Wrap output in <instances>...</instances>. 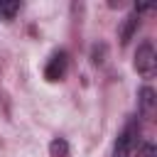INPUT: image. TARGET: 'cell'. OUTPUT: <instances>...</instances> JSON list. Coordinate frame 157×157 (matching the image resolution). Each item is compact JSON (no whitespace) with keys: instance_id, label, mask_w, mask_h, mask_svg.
<instances>
[{"instance_id":"7","label":"cell","mask_w":157,"mask_h":157,"mask_svg":"<svg viewBox=\"0 0 157 157\" xmlns=\"http://www.w3.org/2000/svg\"><path fill=\"white\" fill-rule=\"evenodd\" d=\"M49 152H52V157H69V145H66V140H64V137H54L52 145H49Z\"/></svg>"},{"instance_id":"2","label":"cell","mask_w":157,"mask_h":157,"mask_svg":"<svg viewBox=\"0 0 157 157\" xmlns=\"http://www.w3.org/2000/svg\"><path fill=\"white\" fill-rule=\"evenodd\" d=\"M135 145H137V128H135V123H130L118 135V140L113 145V157H132Z\"/></svg>"},{"instance_id":"5","label":"cell","mask_w":157,"mask_h":157,"mask_svg":"<svg viewBox=\"0 0 157 157\" xmlns=\"http://www.w3.org/2000/svg\"><path fill=\"white\" fill-rule=\"evenodd\" d=\"M20 10H22V2H17V0H0V20L2 22H12Z\"/></svg>"},{"instance_id":"1","label":"cell","mask_w":157,"mask_h":157,"mask_svg":"<svg viewBox=\"0 0 157 157\" xmlns=\"http://www.w3.org/2000/svg\"><path fill=\"white\" fill-rule=\"evenodd\" d=\"M155 69H157V54H155L152 44L145 42L135 52V71L142 74L145 78H150V76H155Z\"/></svg>"},{"instance_id":"4","label":"cell","mask_w":157,"mask_h":157,"mask_svg":"<svg viewBox=\"0 0 157 157\" xmlns=\"http://www.w3.org/2000/svg\"><path fill=\"white\" fill-rule=\"evenodd\" d=\"M137 27H140V15H128L125 20H123V27H120V44L125 47L130 39H132V34L137 32Z\"/></svg>"},{"instance_id":"6","label":"cell","mask_w":157,"mask_h":157,"mask_svg":"<svg viewBox=\"0 0 157 157\" xmlns=\"http://www.w3.org/2000/svg\"><path fill=\"white\" fill-rule=\"evenodd\" d=\"M140 108H142V113H152L155 110V91L150 86H145L140 91Z\"/></svg>"},{"instance_id":"3","label":"cell","mask_w":157,"mask_h":157,"mask_svg":"<svg viewBox=\"0 0 157 157\" xmlns=\"http://www.w3.org/2000/svg\"><path fill=\"white\" fill-rule=\"evenodd\" d=\"M66 66H69L66 52H61V49L54 52V54L49 56L47 66H44V78H47V81H61L64 74H66Z\"/></svg>"},{"instance_id":"8","label":"cell","mask_w":157,"mask_h":157,"mask_svg":"<svg viewBox=\"0 0 157 157\" xmlns=\"http://www.w3.org/2000/svg\"><path fill=\"white\" fill-rule=\"evenodd\" d=\"M157 152H155V145L152 142H142L140 145V152H137V157H155Z\"/></svg>"}]
</instances>
